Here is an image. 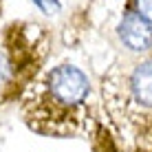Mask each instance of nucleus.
<instances>
[{"label":"nucleus","mask_w":152,"mask_h":152,"mask_svg":"<svg viewBox=\"0 0 152 152\" xmlns=\"http://www.w3.org/2000/svg\"><path fill=\"white\" fill-rule=\"evenodd\" d=\"M95 152H152V51L115 62L99 77Z\"/></svg>","instance_id":"f257e3e1"},{"label":"nucleus","mask_w":152,"mask_h":152,"mask_svg":"<svg viewBox=\"0 0 152 152\" xmlns=\"http://www.w3.org/2000/svg\"><path fill=\"white\" fill-rule=\"evenodd\" d=\"M95 88L82 66L60 62L40 73L18 102L24 126L49 139L91 137L97 121Z\"/></svg>","instance_id":"f03ea898"},{"label":"nucleus","mask_w":152,"mask_h":152,"mask_svg":"<svg viewBox=\"0 0 152 152\" xmlns=\"http://www.w3.org/2000/svg\"><path fill=\"white\" fill-rule=\"evenodd\" d=\"M51 33L35 20H11L0 27V104L20 102L44 71Z\"/></svg>","instance_id":"7ed1b4c3"},{"label":"nucleus","mask_w":152,"mask_h":152,"mask_svg":"<svg viewBox=\"0 0 152 152\" xmlns=\"http://www.w3.org/2000/svg\"><path fill=\"white\" fill-rule=\"evenodd\" d=\"M117 40L128 53L132 55H145L152 51V27L141 15H137L130 9H124L121 18L117 22Z\"/></svg>","instance_id":"20e7f679"},{"label":"nucleus","mask_w":152,"mask_h":152,"mask_svg":"<svg viewBox=\"0 0 152 152\" xmlns=\"http://www.w3.org/2000/svg\"><path fill=\"white\" fill-rule=\"evenodd\" d=\"M124 9L134 11V13L141 15V18H143L145 22L152 27V0H128Z\"/></svg>","instance_id":"39448f33"},{"label":"nucleus","mask_w":152,"mask_h":152,"mask_svg":"<svg viewBox=\"0 0 152 152\" xmlns=\"http://www.w3.org/2000/svg\"><path fill=\"white\" fill-rule=\"evenodd\" d=\"M31 4H33L42 15H60L62 9H64L62 0H31Z\"/></svg>","instance_id":"423d86ee"},{"label":"nucleus","mask_w":152,"mask_h":152,"mask_svg":"<svg viewBox=\"0 0 152 152\" xmlns=\"http://www.w3.org/2000/svg\"><path fill=\"white\" fill-rule=\"evenodd\" d=\"M0 11H2V0H0Z\"/></svg>","instance_id":"0eeeda50"}]
</instances>
